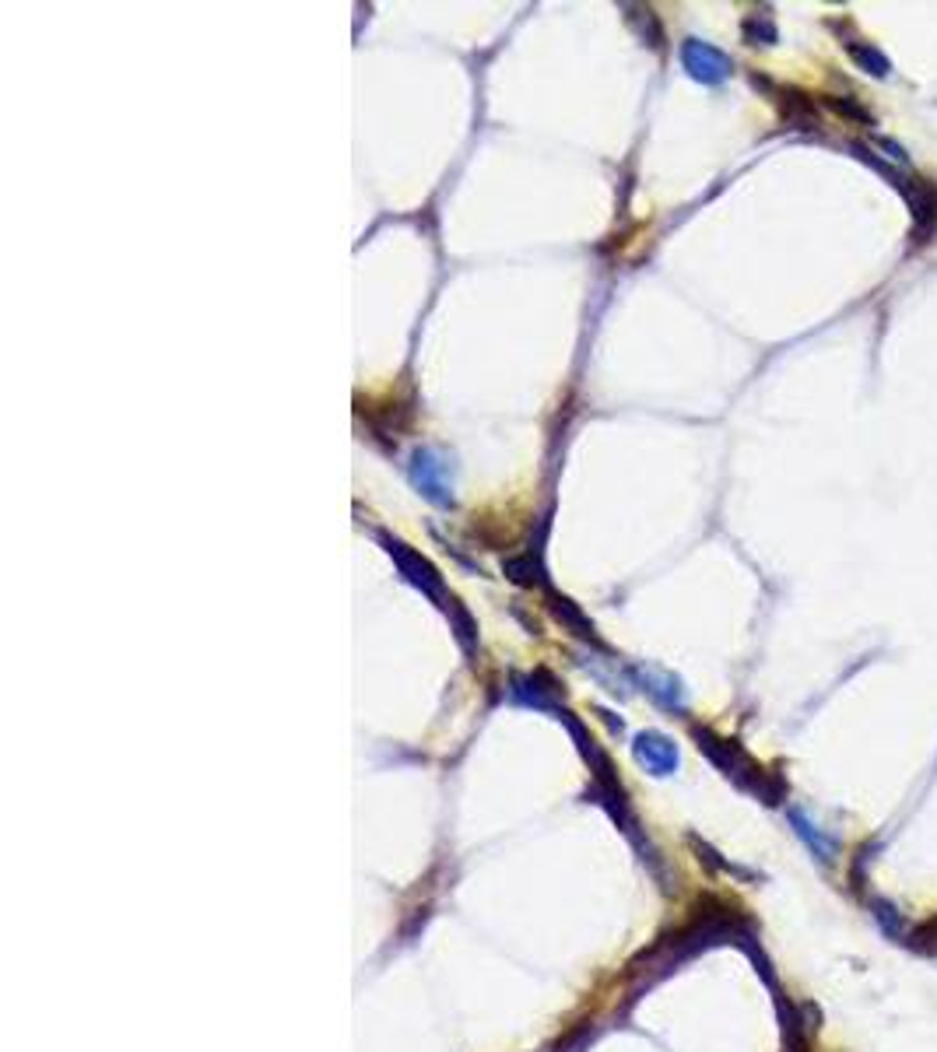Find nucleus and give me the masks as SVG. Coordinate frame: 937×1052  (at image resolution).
Returning a JSON list of instances; mask_svg holds the SVG:
<instances>
[{"mask_svg":"<svg viewBox=\"0 0 937 1052\" xmlns=\"http://www.w3.org/2000/svg\"><path fill=\"white\" fill-rule=\"evenodd\" d=\"M681 60H685V67L696 74L699 81H723L727 74H730V60L720 53V50H712V46H706V43H685V50H681Z\"/></svg>","mask_w":937,"mask_h":1052,"instance_id":"2","label":"nucleus"},{"mask_svg":"<svg viewBox=\"0 0 937 1052\" xmlns=\"http://www.w3.org/2000/svg\"><path fill=\"white\" fill-rule=\"evenodd\" d=\"M846 53L857 60V64L867 71V74H874V77H888V71H892V64H888V56L878 50V46H867V43H846Z\"/></svg>","mask_w":937,"mask_h":1052,"instance_id":"4","label":"nucleus"},{"mask_svg":"<svg viewBox=\"0 0 937 1052\" xmlns=\"http://www.w3.org/2000/svg\"><path fill=\"white\" fill-rule=\"evenodd\" d=\"M829 102H832V110H836V113H843V116H850V119L874 123V116H871V113H867V110L861 106V102H853V98H850V102H846V98H829Z\"/></svg>","mask_w":937,"mask_h":1052,"instance_id":"7","label":"nucleus"},{"mask_svg":"<svg viewBox=\"0 0 937 1052\" xmlns=\"http://www.w3.org/2000/svg\"><path fill=\"white\" fill-rule=\"evenodd\" d=\"M899 190H903V197H906V204H909V211H913L916 232L927 229V225L934 221V215H937V197H934V190H927L924 183H916V179H899Z\"/></svg>","mask_w":937,"mask_h":1052,"instance_id":"3","label":"nucleus"},{"mask_svg":"<svg viewBox=\"0 0 937 1052\" xmlns=\"http://www.w3.org/2000/svg\"><path fill=\"white\" fill-rule=\"evenodd\" d=\"M790 821H793V824H798V832H801V835L808 839V845H811V850H814V853H819V860H825V863H832V860H836V853H840V845H836V842H832L829 835H822V832H814V824H808L801 811H793V814H790Z\"/></svg>","mask_w":937,"mask_h":1052,"instance_id":"5","label":"nucleus"},{"mask_svg":"<svg viewBox=\"0 0 937 1052\" xmlns=\"http://www.w3.org/2000/svg\"><path fill=\"white\" fill-rule=\"evenodd\" d=\"M633 751H636L639 765L646 772H654V775H670L678 769V748L670 744L664 733H639Z\"/></svg>","mask_w":937,"mask_h":1052,"instance_id":"1","label":"nucleus"},{"mask_svg":"<svg viewBox=\"0 0 937 1052\" xmlns=\"http://www.w3.org/2000/svg\"><path fill=\"white\" fill-rule=\"evenodd\" d=\"M913 944L920 947V951H927V955H937V919L924 923L920 930L913 934Z\"/></svg>","mask_w":937,"mask_h":1052,"instance_id":"6","label":"nucleus"}]
</instances>
